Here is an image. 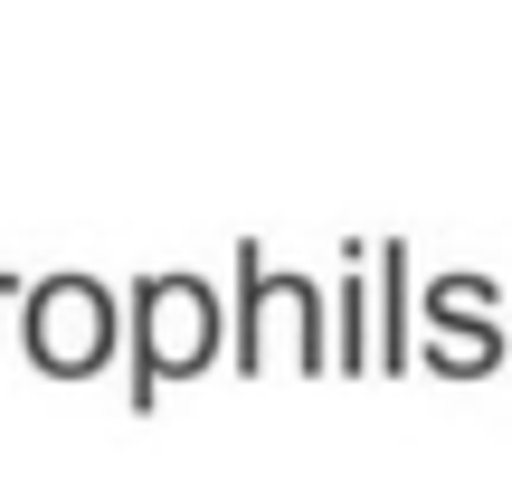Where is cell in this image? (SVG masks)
Segmentation results:
<instances>
[{
    "mask_svg": "<svg viewBox=\"0 0 512 503\" xmlns=\"http://www.w3.org/2000/svg\"><path fill=\"white\" fill-rule=\"evenodd\" d=\"M95 342H105V295H95L86 276L48 285V295H38V314H29V352L48 361V371H86Z\"/></svg>",
    "mask_w": 512,
    "mask_h": 503,
    "instance_id": "1",
    "label": "cell"
}]
</instances>
